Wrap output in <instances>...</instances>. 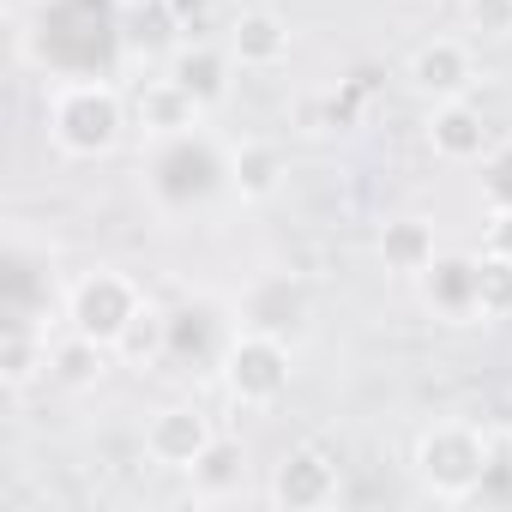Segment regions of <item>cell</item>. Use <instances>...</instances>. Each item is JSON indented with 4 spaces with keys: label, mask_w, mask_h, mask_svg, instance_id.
I'll return each mask as SVG.
<instances>
[{
    "label": "cell",
    "mask_w": 512,
    "mask_h": 512,
    "mask_svg": "<svg viewBox=\"0 0 512 512\" xmlns=\"http://www.w3.org/2000/svg\"><path fill=\"white\" fill-rule=\"evenodd\" d=\"M121 127H127V109L109 85L79 79V85L55 91V103H49V133L67 157H103L121 139Z\"/></svg>",
    "instance_id": "obj_1"
},
{
    "label": "cell",
    "mask_w": 512,
    "mask_h": 512,
    "mask_svg": "<svg viewBox=\"0 0 512 512\" xmlns=\"http://www.w3.org/2000/svg\"><path fill=\"white\" fill-rule=\"evenodd\" d=\"M416 476L446 494V500H464L476 494V482L488 476V440L470 428V422H434L422 440H416Z\"/></svg>",
    "instance_id": "obj_2"
},
{
    "label": "cell",
    "mask_w": 512,
    "mask_h": 512,
    "mask_svg": "<svg viewBox=\"0 0 512 512\" xmlns=\"http://www.w3.org/2000/svg\"><path fill=\"white\" fill-rule=\"evenodd\" d=\"M223 386L235 404H278L290 392V344L272 338V332H241L223 344Z\"/></svg>",
    "instance_id": "obj_3"
},
{
    "label": "cell",
    "mask_w": 512,
    "mask_h": 512,
    "mask_svg": "<svg viewBox=\"0 0 512 512\" xmlns=\"http://www.w3.org/2000/svg\"><path fill=\"white\" fill-rule=\"evenodd\" d=\"M145 308V296H139V284L127 278V272H85L79 284H73V296H67V320H73V332H85V338H97V344H121V332L133 326V314Z\"/></svg>",
    "instance_id": "obj_4"
},
{
    "label": "cell",
    "mask_w": 512,
    "mask_h": 512,
    "mask_svg": "<svg viewBox=\"0 0 512 512\" xmlns=\"http://www.w3.org/2000/svg\"><path fill=\"white\" fill-rule=\"evenodd\" d=\"M338 500V458L326 446H296L278 470H272V506L290 512H320Z\"/></svg>",
    "instance_id": "obj_5"
},
{
    "label": "cell",
    "mask_w": 512,
    "mask_h": 512,
    "mask_svg": "<svg viewBox=\"0 0 512 512\" xmlns=\"http://www.w3.org/2000/svg\"><path fill=\"white\" fill-rule=\"evenodd\" d=\"M211 416L205 410H193V404H169V410H157L151 416V428H145V452H151V464H163V470H193L205 452H211Z\"/></svg>",
    "instance_id": "obj_6"
},
{
    "label": "cell",
    "mask_w": 512,
    "mask_h": 512,
    "mask_svg": "<svg viewBox=\"0 0 512 512\" xmlns=\"http://www.w3.org/2000/svg\"><path fill=\"white\" fill-rule=\"evenodd\" d=\"M241 320L253 332H272V338L290 344V338L308 332V290L296 278H260L247 290V302H241Z\"/></svg>",
    "instance_id": "obj_7"
},
{
    "label": "cell",
    "mask_w": 512,
    "mask_h": 512,
    "mask_svg": "<svg viewBox=\"0 0 512 512\" xmlns=\"http://www.w3.org/2000/svg\"><path fill=\"white\" fill-rule=\"evenodd\" d=\"M410 85H416L422 97H434V103H452V97H464V91L476 85L470 49H464V43H452V37H434V43H422V49H416V61H410Z\"/></svg>",
    "instance_id": "obj_8"
},
{
    "label": "cell",
    "mask_w": 512,
    "mask_h": 512,
    "mask_svg": "<svg viewBox=\"0 0 512 512\" xmlns=\"http://www.w3.org/2000/svg\"><path fill=\"white\" fill-rule=\"evenodd\" d=\"M476 272H482V260L440 253V260L416 278V284H422V302H428L440 320H470V314H476Z\"/></svg>",
    "instance_id": "obj_9"
},
{
    "label": "cell",
    "mask_w": 512,
    "mask_h": 512,
    "mask_svg": "<svg viewBox=\"0 0 512 512\" xmlns=\"http://www.w3.org/2000/svg\"><path fill=\"white\" fill-rule=\"evenodd\" d=\"M428 151H434L440 163H476V157L488 151V127H482V115H476L464 97L434 103V115H428Z\"/></svg>",
    "instance_id": "obj_10"
},
{
    "label": "cell",
    "mask_w": 512,
    "mask_h": 512,
    "mask_svg": "<svg viewBox=\"0 0 512 512\" xmlns=\"http://www.w3.org/2000/svg\"><path fill=\"white\" fill-rule=\"evenodd\" d=\"M199 109H205V103H199L181 79H151V85L139 91V103H133L139 127H145V133H157V139H181V133H193Z\"/></svg>",
    "instance_id": "obj_11"
},
{
    "label": "cell",
    "mask_w": 512,
    "mask_h": 512,
    "mask_svg": "<svg viewBox=\"0 0 512 512\" xmlns=\"http://www.w3.org/2000/svg\"><path fill=\"white\" fill-rule=\"evenodd\" d=\"M229 55H235L241 67H253V73L284 67V55H290V25H284L278 13H241V19L229 25Z\"/></svg>",
    "instance_id": "obj_12"
},
{
    "label": "cell",
    "mask_w": 512,
    "mask_h": 512,
    "mask_svg": "<svg viewBox=\"0 0 512 512\" xmlns=\"http://www.w3.org/2000/svg\"><path fill=\"white\" fill-rule=\"evenodd\" d=\"M380 260H386V272H398V278H422V272L440 260L434 229H428L422 217H398V223H386V229H380Z\"/></svg>",
    "instance_id": "obj_13"
},
{
    "label": "cell",
    "mask_w": 512,
    "mask_h": 512,
    "mask_svg": "<svg viewBox=\"0 0 512 512\" xmlns=\"http://www.w3.org/2000/svg\"><path fill=\"white\" fill-rule=\"evenodd\" d=\"M163 175H181V193L175 199H205L211 187H217V175H223V163H217V151L205 145V139H175L169 151H163V163H157Z\"/></svg>",
    "instance_id": "obj_14"
},
{
    "label": "cell",
    "mask_w": 512,
    "mask_h": 512,
    "mask_svg": "<svg viewBox=\"0 0 512 512\" xmlns=\"http://www.w3.org/2000/svg\"><path fill=\"white\" fill-rule=\"evenodd\" d=\"M49 374H55L61 386H97V380L109 374V344L73 332V338L49 344Z\"/></svg>",
    "instance_id": "obj_15"
},
{
    "label": "cell",
    "mask_w": 512,
    "mask_h": 512,
    "mask_svg": "<svg viewBox=\"0 0 512 512\" xmlns=\"http://www.w3.org/2000/svg\"><path fill=\"white\" fill-rule=\"evenodd\" d=\"M229 181H235L241 199H272L278 181H284V157H278L272 145H260V139H247V145H235V157H229Z\"/></svg>",
    "instance_id": "obj_16"
},
{
    "label": "cell",
    "mask_w": 512,
    "mask_h": 512,
    "mask_svg": "<svg viewBox=\"0 0 512 512\" xmlns=\"http://www.w3.org/2000/svg\"><path fill=\"white\" fill-rule=\"evenodd\" d=\"M229 61H235V55H217L211 43H193V49L175 55V73H169V79H181L199 103H217V97L229 91Z\"/></svg>",
    "instance_id": "obj_17"
},
{
    "label": "cell",
    "mask_w": 512,
    "mask_h": 512,
    "mask_svg": "<svg viewBox=\"0 0 512 512\" xmlns=\"http://www.w3.org/2000/svg\"><path fill=\"white\" fill-rule=\"evenodd\" d=\"M49 368V344L31 332V326H19L13 320V332H7V344H0V380H7L13 392H25L37 374Z\"/></svg>",
    "instance_id": "obj_18"
},
{
    "label": "cell",
    "mask_w": 512,
    "mask_h": 512,
    "mask_svg": "<svg viewBox=\"0 0 512 512\" xmlns=\"http://www.w3.org/2000/svg\"><path fill=\"white\" fill-rule=\"evenodd\" d=\"M193 488L205 500H223L229 488H241V446L235 440H211V452L193 464Z\"/></svg>",
    "instance_id": "obj_19"
},
{
    "label": "cell",
    "mask_w": 512,
    "mask_h": 512,
    "mask_svg": "<svg viewBox=\"0 0 512 512\" xmlns=\"http://www.w3.org/2000/svg\"><path fill=\"white\" fill-rule=\"evenodd\" d=\"M115 356H127V362H157V356H169V320H163L157 308H139L133 326L121 332Z\"/></svg>",
    "instance_id": "obj_20"
},
{
    "label": "cell",
    "mask_w": 512,
    "mask_h": 512,
    "mask_svg": "<svg viewBox=\"0 0 512 512\" xmlns=\"http://www.w3.org/2000/svg\"><path fill=\"white\" fill-rule=\"evenodd\" d=\"M476 314H482V320H512V260H494V253H482V272H476Z\"/></svg>",
    "instance_id": "obj_21"
},
{
    "label": "cell",
    "mask_w": 512,
    "mask_h": 512,
    "mask_svg": "<svg viewBox=\"0 0 512 512\" xmlns=\"http://www.w3.org/2000/svg\"><path fill=\"white\" fill-rule=\"evenodd\" d=\"M464 19L482 37H512V0H464Z\"/></svg>",
    "instance_id": "obj_22"
},
{
    "label": "cell",
    "mask_w": 512,
    "mask_h": 512,
    "mask_svg": "<svg viewBox=\"0 0 512 512\" xmlns=\"http://www.w3.org/2000/svg\"><path fill=\"white\" fill-rule=\"evenodd\" d=\"M482 199H488V211H494V205H512V145H500V151L482 163Z\"/></svg>",
    "instance_id": "obj_23"
},
{
    "label": "cell",
    "mask_w": 512,
    "mask_h": 512,
    "mask_svg": "<svg viewBox=\"0 0 512 512\" xmlns=\"http://www.w3.org/2000/svg\"><path fill=\"white\" fill-rule=\"evenodd\" d=\"M482 247L494 260H512V205H494L488 211V229H482Z\"/></svg>",
    "instance_id": "obj_24"
},
{
    "label": "cell",
    "mask_w": 512,
    "mask_h": 512,
    "mask_svg": "<svg viewBox=\"0 0 512 512\" xmlns=\"http://www.w3.org/2000/svg\"><path fill=\"white\" fill-rule=\"evenodd\" d=\"M163 7H169L175 31H205L211 25V0H163Z\"/></svg>",
    "instance_id": "obj_25"
},
{
    "label": "cell",
    "mask_w": 512,
    "mask_h": 512,
    "mask_svg": "<svg viewBox=\"0 0 512 512\" xmlns=\"http://www.w3.org/2000/svg\"><path fill=\"white\" fill-rule=\"evenodd\" d=\"M506 434H512V404H506Z\"/></svg>",
    "instance_id": "obj_26"
}]
</instances>
